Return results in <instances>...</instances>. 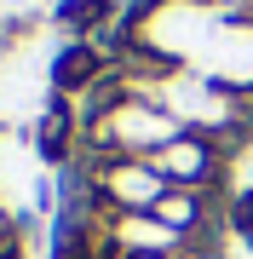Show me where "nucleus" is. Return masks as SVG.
<instances>
[{
    "label": "nucleus",
    "instance_id": "nucleus-3",
    "mask_svg": "<svg viewBox=\"0 0 253 259\" xmlns=\"http://www.w3.org/2000/svg\"><path fill=\"white\" fill-rule=\"evenodd\" d=\"M110 18H115V0H64V6H58V23L75 29V35H92V29L110 23Z\"/></svg>",
    "mask_w": 253,
    "mask_h": 259
},
{
    "label": "nucleus",
    "instance_id": "nucleus-5",
    "mask_svg": "<svg viewBox=\"0 0 253 259\" xmlns=\"http://www.w3.org/2000/svg\"><path fill=\"white\" fill-rule=\"evenodd\" d=\"M230 231H242V236H253V190H242L230 202Z\"/></svg>",
    "mask_w": 253,
    "mask_h": 259
},
{
    "label": "nucleus",
    "instance_id": "nucleus-2",
    "mask_svg": "<svg viewBox=\"0 0 253 259\" xmlns=\"http://www.w3.org/2000/svg\"><path fill=\"white\" fill-rule=\"evenodd\" d=\"M104 75V52L92 47V40H75V47H64L58 52V64H52V87L64 98H81L86 87H92Z\"/></svg>",
    "mask_w": 253,
    "mask_h": 259
},
{
    "label": "nucleus",
    "instance_id": "nucleus-1",
    "mask_svg": "<svg viewBox=\"0 0 253 259\" xmlns=\"http://www.w3.org/2000/svg\"><path fill=\"white\" fill-rule=\"evenodd\" d=\"M150 167L167 179L173 190H207V185H219V173H225V156H219L196 127H184L173 144H161L150 156Z\"/></svg>",
    "mask_w": 253,
    "mask_h": 259
},
{
    "label": "nucleus",
    "instance_id": "nucleus-4",
    "mask_svg": "<svg viewBox=\"0 0 253 259\" xmlns=\"http://www.w3.org/2000/svg\"><path fill=\"white\" fill-rule=\"evenodd\" d=\"M0 259H23V225L0 213Z\"/></svg>",
    "mask_w": 253,
    "mask_h": 259
}]
</instances>
